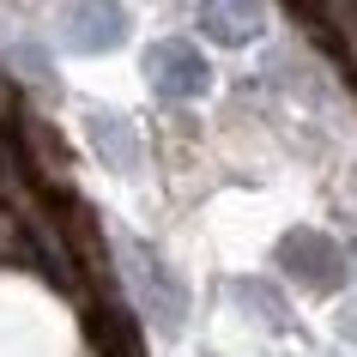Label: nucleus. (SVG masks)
Segmentation results:
<instances>
[{"mask_svg": "<svg viewBox=\"0 0 357 357\" xmlns=\"http://www.w3.org/2000/svg\"><path fill=\"white\" fill-rule=\"evenodd\" d=\"M13 67H24L31 85H49V55H43L37 43H19V49H13Z\"/></svg>", "mask_w": 357, "mask_h": 357, "instance_id": "nucleus-8", "label": "nucleus"}, {"mask_svg": "<svg viewBox=\"0 0 357 357\" xmlns=\"http://www.w3.org/2000/svg\"><path fill=\"white\" fill-rule=\"evenodd\" d=\"M266 24L261 0H200V31H206L218 49H248Z\"/></svg>", "mask_w": 357, "mask_h": 357, "instance_id": "nucleus-6", "label": "nucleus"}, {"mask_svg": "<svg viewBox=\"0 0 357 357\" xmlns=\"http://www.w3.org/2000/svg\"><path fill=\"white\" fill-rule=\"evenodd\" d=\"M61 43L73 55H109L128 43V6L121 0H67L61 6Z\"/></svg>", "mask_w": 357, "mask_h": 357, "instance_id": "nucleus-4", "label": "nucleus"}, {"mask_svg": "<svg viewBox=\"0 0 357 357\" xmlns=\"http://www.w3.org/2000/svg\"><path fill=\"white\" fill-rule=\"evenodd\" d=\"M273 266L284 279H297L303 291H321V297L351 279V261H345V248L327 230H284L279 248H273Z\"/></svg>", "mask_w": 357, "mask_h": 357, "instance_id": "nucleus-2", "label": "nucleus"}, {"mask_svg": "<svg viewBox=\"0 0 357 357\" xmlns=\"http://www.w3.org/2000/svg\"><path fill=\"white\" fill-rule=\"evenodd\" d=\"M115 248H121V261H128V284H133V297H139V309H146L164 333H182V321H188V291L176 279V266H169L158 248H146L139 236H115Z\"/></svg>", "mask_w": 357, "mask_h": 357, "instance_id": "nucleus-1", "label": "nucleus"}, {"mask_svg": "<svg viewBox=\"0 0 357 357\" xmlns=\"http://www.w3.org/2000/svg\"><path fill=\"white\" fill-rule=\"evenodd\" d=\"M230 297L243 303V309H248L255 321H266V327H279V333L291 327V309H284V297H279V291H273L266 279H236V284H230Z\"/></svg>", "mask_w": 357, "mask_h": 357, "instance_id": "nucleus-7", "label": "nucleus"}, {"mask_svg": "<svg viewBox=\"0 0 357 357\" xmlns=\"http://www.w3.org/2000/svg\"><path fill=\"white\" fill-rule=\"evenodd\" d=\"M146 79H151V91L164 97V103H194V97L212 91V67L188 37L151 43L146 49Z\"/></svg>", "mask_w": 357, "mask_h": 357, "instance_id": "nucleus-3", "label": "nucleus"}, {"mask_svg": "<svg viewBox=\"0 0 357 357\" xmlns=\"http://www.w3.org/2000/svg\"><path fill=\"white\" fill-rule=\"evenodd\" d=\"M85 139H91L97 164L115 169V176H133L146 164V146H139V128H133L121 109H85Z\"/></svg>", "mask_w": 357, "mask_h": 357, "instance_id": "nucleus-5", "label": "nucleus"}]
</instances>
